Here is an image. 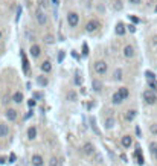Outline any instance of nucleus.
Here are the masks:
<instances>
[{
	"mask_svg": "<svg viewBox=\"0 0 157 166\" xmlns=\"http://www.w3.org/2000/svg\"><path fill=\"white\" fill-rule=\"evenodd\" d=\"M76 98H78V95H76V92H75V90H69V92H67V95H66V99H67L69 102H75V101H76Z\"/></svg>",
	"mask_w": 157,
	"mask_h": 166,
	"instance_id": "cd10ccee",
	"label": "nucleus"
},
{
	"mask_svg": "<svg viewBox=\"0 0 157 166\" xmlns=\"http://www.w3.org/2000/svg\"><path fill=\"white\" fill-rule=\"evenodd\" d=\"M43 41H44V44L50 46V44H53V43H55V37L52 35V34H46V35L43 37Z\"/></svg>",
	"mask_w": 157,
	"mask_h": 166,
	"instance_id": "bb28decb",
	"label": "nucleus"
},
{
	"mask_svg": "<svg viewBox=\"0 0 157 166\" xmlns=\"http://www.w3.org/2000/svg\"><path fill=\"white\" fill-rule=\"evenodd\" d=\"M35 22L38 26H46L49 22V15L46 14V11H41V9H37L35 12Z\"/></svg>",
	"mask_w": 157,
	"mask_h": 166,
	"instance_id": "20e7f679",
	"label": "nucleus"
},
{
	"mask_svg": "<svg viewBox=\"0 0 157 166\" xmlns=\"http://www.w3.org/2000/svg\"><path fill=\"white\" fill-rule=\"evenodd\" d=\"M128 29H130V32H136V26H134V24H130Z\"/></svg>",
	"mask_w": 157,
	"mask_h": 166,
	"instance_id": "e433bc0d",
	"label": "nucleus"
},
{
	"mask_svg": "<svg viewBox=\"0 0 157 166\" xmlns=\"http://www.w3.org/2000/svg\"><path fill=\"white\" fill-rule=\"evenodd\" d=\"M11 101L14 102V104H22L24 101V95L23 92H20V90H15L14 93L11 95Z\"/></svg>",
	"mask_w": 157,
	"mask_h": 166,
	"instance_id": "ddd939ff",
	"label": "nucleus"
},
{
	"mask_svg": "<svg viewBox=\"0 0 157 166\" xmlns=\"http://www.w3.org/2000/svg\"><path fill=\"white\" fill-rule=\"evenodd\" d=\"M93 70H95V73L99 75V76L107 75V72H109V64H107V61H104V59H98V61H95Z\"/></svg>",
	"mask_w": 157,
	"mask_h": 166,
	"instance_id": "f03ea898",
	"label": "nucleus"
},
{
	"mask_svg": "<svg viewBox=\"0 0 157 166\" xmlns=\"http://www.w3.org/2000/svg\"><path fill=\"white\" fill-rule=\"evenodd\" d=\"M118 93H119V96H121L124 101H127L128 98H130V88L128 87H125V85H122V87H119L118 90H116Z\"/></svg>",
	"mask_w": 157,
	"mask_h": 166,
	"instance_id": "a211bd4d",
	"label": "nucleus"
},
{
	"mask_svg": "<svg viewBox=\"0 0 157 166\" xmlns=\"http://www.w3.org/2000/svg\"><path fill=\"white\" fill-rule=\"evenodd\" d=\"M46 165L48 166H60V158H58L57 155H50Z\"/></svg>",
	"mask_w": 157,
	"mask_h": 166,
	"instance_id": "b1692460",
	"label": "nucleus"
},
{
	"mask_svg": "<svg viewBox=\"0 0 157 166\" xmlns=\"http://www.w3.org/2000/svg\"><path fill=\"white\" fill-rule=\"evenodd\" d=\"M40 69H41V72H43L44 75H48V73H50V72H52V69H53V67H52V63H50L49 59H44V61L40 64Z\"/></svg>",
	"mask_w": 157,
	"mask_h": 166,
	"instance_id": "dca6fc26",
	"label": "nucleus"
},
{
	"mask_svg": "<svg viewBox=\"0 0 157 166\" xmlns=\"http://www.w3.org/2000/svg\"><path fill=\"white\" fill-rule=\"evenodd\" d=\"M26 137H28V140H31V142H34L37 137H38V128H37L35 125H31V127L26 130Z\"/></svg>",
	"mask_w": 157,
	"mask_h": 166,
	"instance_id": "9d476101",
	"label": "nucleus"
},
{
	"mask_svg": "<svg viewBox=\"0 0 157 166\" xmlns=\"http://www.w3.org/2000/svg\"><path fill=\"white\" fill-rule=\"evenodd\" d=\"M2 37H3V34H2V31H0V40H2Z\"/></svg>",
	"mask_w": 157,
	"mask_h": 166,
	"instance_id": "79ce46f5",
	"label": "nucleus"
},
{
	"mask_svg": "<svg viewBox=\"0 0 157 166\" xmlns=\"http://www.w3.org/2000/svg\"><path fill=\"white\" fill-rule=\"evenodd\" d=\"M29 53H31V57L34 59H38L41 57V53H43V49H41V46L38 43H32L31 48H29Z\"/></svg>",
	"mask_w": 157,
	"mask_h": 166,
	"instance_id": "6e6552de",
	"label": "nucleus"
},
{
	"mask_svg": "<svg viewBox=\"0 0 157 166\" xmlns=\"http://www.w3.org/2000/svg\"><path fill=\"white\" fill-rule=\"evenodd\" d=\"M96 9H98V11H101V14H104V12H105V8H104V5H98Z\"/></svg>",
	"mask_w": 157,
	"mask_h": 166,
	"instance_id": "473e14b6",
	"label": "nucleus"
},
{
	"mask_svg": "<svg viewBox=\"0 0 157 166\" xmlns=\"http://www.w3.org/2000/svg\"><path fill=\"white\" fill-rule=\"evenodd\" d=\"M89 53V48H87V44H84L83 46V55H87Z\"/></svg>",
	"mask_w": 157,
	"mask_h": 166,
	"instance_id": "f704fd0d",
	"label": "nucleus"
},
{
	"mask_svg": "<svg viewBox=\"0 0 157 166\" xmlns=\"http://www.w3.org/2000/svg\"><path fill=\"white\" fill-rule=\"evenodd\" d=\"M31 165L32 166H44L46 162H44V157L41 154H34L31 157Z\"/></svg>",
	"mask_w": 157,
	"mask_h": 166,
	"instance_id": "9b49d317",
	"label": "nucleus"
},
{
	"mask_svg": "<svg viewBox=\"0 0 157 166\" xmlns=\"http://www.w3.org/2000/svg\"><path fill=\"white\" fill-rule=\"evenodd\" d=\"M29 105H31V107H34V105H35V101H34V99H31V101H29Z\"/></svg>",
	"mask_w": 157,
	"mask_h": 166,
	"instance_id": "58836bf2",
	"label": "nucleus"
},
{
	"mask_svg": "<svg viewBox=\"0 0 157 166\" xmlns=\"http://www.w3.org/2000/svg\"><path fill=\"white\" fill-rule=\"evenodd\" d=\"M149 133H151L153 136H157V123H153V125H149Z\"/></svg>",
	"mask_w": 157,
	"mask_h": 166,
	"instance_id": "c85d7f7f",
	"label": "nucleus"
},
{
	"mask_svg": "<svg viewBox=\"0 0 157 166\" xmlns=\"http://www.w3.org/2000/svg\"><path fill=\"white\" fill-rule=\"evenodd\" d=\"M75 83H76V85H79V84H81V78H79V76H76V79H75Z\"/></svg>",
	"mask_w": 157,
	"mask_h": 166,
	"instance_id": "4c0bfd02",
	"label": "nucleus"
},
{
	"mask_svg": "<svg viewBox=\"0 0 157 166\" xmlns=\"http://www.w3.org/2000/svg\"><path fill=\"white\" fill-rule=\"evenodd\" d=\"M64 59V52L63 50H60V53H58V63H61Z\"/></svg>",
	"mask_w": 157,
	"mask_h": 166,
	"instance_id": "72a5a7b5",
	"label": "nucleus"
},
{
	"mask_svg": "<svg viewBox=\"0 0 157 166\" xmlns=\"http://www.w3.org/2000/svg\"><path fill=\"white\" fill-rule=\"evenodd\" d=\"M111 8H113L114 11H122V9H124V2H122V0H114V2L111 3Z\"/></svg>",
	"mask_w": 157,
	"mask_h": 166,
	"instance_id": "a878e982",
	"label": "nucleus"
},
{
	"mask_svg": "<svg viewBox=\"0 0 157 166\" xmlns=\"http://www.w3.org/2000/svg\"><path fill=\"white\" fill-rule=\"evenodd\" d=\"M92 88H93L95 93H99V92L102 90V83H101L98 78H95V79L92 81Z\"/></svg>",
	"mask_w": 157,
	"mask_h": 166,
	"instance_id": "aec40b11",
	"label": "nucleus"
},
{
	"mask_svg": "<svg viewBox=\"0 0 157 166\" xmlns=\"http://www.w3.org/2000/svg\"><path fill=\"white\" fill-rule=\"evenodd\" d=\"M67 24H69V28H78V24H79V14L76 11H69L67 12Z\"/></svg>",
	"mask_w": 157,
	"mask_h": 166,
	"instance_id": "7ed1b4c3",
	"label": "nucleus"
},
{
	"mask_svg": "<svg viewBox=\"0 0 157 166\" xmlns=\"http://www.w3.org/2000/svg\"><path fill=\"white\" fill-rule=\"evenodd\" d=\"M122 102H124V99L119 96L118 92H114V93L111 95V104H113V105H121Z\"/></svg>",
	"mask_w": 157,
	"mask_h": 166,
	"instance_id": "4be33fe9",
	"label": "nucleus"
},
{
	"mask_svg": "<svg viewBox=\"0 0 157 166\" xmlns=\"http://www.w3.org/2000/svg\"><path fill=\"white\" fill-rule=\"evenodd\" d=\"M128 2H130L131 5H139V3H140L142 0H128Z\"/></svg>",
	"mask_w": 157,
	"mask_h": 166,
	"instance_id": "c9c22d12",
	"label": "nucleus"
},
{
	"mask_svg": "<svg viewBox=\"0 0 157 166\" xmlns=\"http://www.w3.org/2000/svg\"><path fill=\"white\" fill-rule=\"evenodd\" d=\"M156 12H157V6H156Z\"/></svg>",
	"mask_w": 157,
	"mask_h": 166,
	"instance_id": "c03bdc74",
	"label": "nucleus"
},
{
	"mask_svg": "<svg viewBox=\"0 0 157 166\" xmlns=\"http://www.w3.org/2000/svg\"><path fill=\"white\" fill-rule=\"evenodd\" d=\"M5 118H6V120L8 122H11V123H15L17 120H18V111L15 110V108H6L5 110Z\"/></svg>",
	"mask_w": 157,
	"mask_h": 166,
	"instance_id": "423d86ee",
	"label": "nucleus"
},
{
	"mask_svg": "<svg viewBox=\"0 0 157 166\" xmlns=\"http://www.w3.org/2000/svg\"><path fill=\"white\" fill-rule=\"evenodd\" d=\"M142 96H144V101H145V104H148V105H154V104L157 102L156 92H153V90H149V88H146Z\"/></svg>",
	"mask_w": 157,
	"mask_h": 166,
	"instance_id": "39448f33",
	"label": "nucleus"
},
{
	"mask_svg": "<svg viewBox=\"0 0 157 166\" xmlns=\"http://www.w3.org/2000/svg\"><path fill=\"white\" fill-rule=\"evenodd\" d=\"M35 83L38 84V87H48L49 78L44 75V73H41V75H38V76L35 78Z\"/></svg>",
	"mask_w": 157,
	"mask_h": 166,
	"instance_id": "2eb2a0df",
	"label": "nucleus"
},
{
	"mask_svg": "<svg viewBox=\"0 0 157 166\" xmlns=\"http://www.w3.org/2000/svg\"><path fill=\"white\" fill-rule=\"evenodd\" d=\"M52 2H53V3H57V0H52Z\"/></svg>",
	"mask_w": 157,
	"mask_h": 166,
	"instance_id": "37998d69",
	"label": "nucleus"
},
{
	"mask_svg": "<svg viewBox=\"0 0 157 166\" xmlns=\"http://www.w3.org/2000/svg\"><path fill=\"white\" fill-rule=\"evenodd\" d=\"M122 79H124V70L122 69H116V70L113 72V81L119 83Z\"/></svg>",
	"mask_w": 157,
	"mask_h": 166,
	"instance_id": "412c9836",
	"label": "nucleus"
},
{
	"mask_svg": "<svg viewBox=\"0 0 157 166\" xmlns=\"http://www.w3.org/2000/svg\"><path fill=\"white\" fill-rule=\"evenodd\" d=\"M116 35H119V37H122V35H125V32H127V29H125V24L124 23H118L116 24Z\"/></svg>",
	"mask_w": 157,
	"mask_h": 166,
	"instance_id": "5701e85b",
	"label": "nucleus"
},
{
	"mask_svg": "<svg viewBox=\"0 0 157 166\" xmlns=\"http://www.w3.org/2000/svg\"><path fill=\"white\" fill-rule=\"evenodd\" d=\"M11 133V128L6 122H0V139H6Z\"/></svg>",
	"mask_w": 157,
	"mask_h": 166,
	"instance_id": "f8f14e48",
	"label": "nucleus"
},
{
	"mask_svg": "<svg viewBox=\"0 0 157 166\" xmlns=\"http://www.w3.org/2000/svg\"><path fill=\"white\" fill-rule=\"evenodd\" d=\"M136 116H137V111L134 108H130V110H127L124 113V120L125 122H133L134 119H136Z\"/></svg>",
	"mask_w": 157,
	"mask_h": 166,
	"instance_id": "4468645a",
	"label": "nucleus"
},
{
	"mask_svg": "<svg viewBox=\"0 0 157 166\" xmlns=\"http://www.w3.org/2000/svg\"><path fill=\"white\" fill-rule=\"evenodd\" d=\"M23 70L26 73H29V63H28V59H23Z\"/></svg>",
	"mask_w": 157,
	"mask_h": 166,
	"instance_id": "7c9ffc66",
	"label": "nucleus"
},
{
	"mask_svg": "<svg viewBox=\"0 0 157 166\" xmlns=\"http://www.w3.org/2000/svg\"><path fill=\"white\" fill-rule=\"evenodd\" d=\"M145 76L146 79H149V81H156V76H154L153 72H145Z\"/></svg>",
	"mask_w": 157,
	"mask_h": 166,
	"instance_id": "c756f323",
	"label": "nucleus"
},
{
	"mask_svg": "<svg viewBox=\"0 0 157 166\" xmlns=\"http://www.w3.org/2000/svg\"><path fill=\"white\" fill-rule=\"evenodd\" d=\"M2 163H6V158H5V157H0V165H2Z\"/></svg>",
	"mask_w": 157,
	"mask_h": 166,
	"instance_id": "ea45409f",
	"label": "nucleus"
},
{
	"mask_svg": "<svg viewBox=\"0 0 157 166\" xmlns=\"http://www.w3.org/2000/svg\"><path fill=\"white\" fill-rule=\"evenodd\" d=\"M37 5H38V9L44 11V9H48L49 8L50 2H49V0H37Z\"/></svg>",
	"mask_w": 157,
	"mask_h": 166,
	"instance_id": "393cba45",
	"label": "nucleus"
},
{
	"mask_svg": "<svg viewBox=\"0 0 157 166\" xmlns=\"http://www.w3.org/2000/svg\"><path fill=\"white\" fill-rule=\"evenodd\" d=\"M83 154L87 155V157H92V155L96 154V146H95V143L85 142L84 145H83Z\"/></svg>",
	"mask_w": 157,
	"mask_h": 166,
	"instance_id": "0eeeda50",
	"label": "nucleus"
},
{
	"mask_svg": "<svg viewBox=\"0 0 157 166\" xmlns=\"http://www.w3.org/2000/svg\"><path fill=\"white\" fill-rule=\"evenodd\" d=\"M122 55H124V58L127 59H131L136 57V49H134L133 44H125L124 49H122Z\"/></svg>",
	"mask_w": 157,
	"mask_h": 166,
	"instance_id": "1a4fd4ad",
	"label": "nucleus"
},
{
	"mask_svg": "<svg viewBox=\"0 0 157 166\" xmlns=\"http://www.w3.org/2000/svg\"><path fill=\"white\" fill-rule=\"evenodd\" d=\"M121 145L124 146V148H125V149L131 148V145H133V137H131V136H128V134L122 136V139H121Z\"/></svg>",
	"mask_w": 157,
	"mask_h": 166,
	"instance_id": "f3484780",
	"label": "nucleus"
},
{
	"mask_svg": "<svg viewBox=\"0 0 157 166\" xmlns=\"http://www.w3.org/2000/svg\"><path fill=\"white\" fill-rule=\"evenodd\" d=\"M101 22L98 20V18H90L87 23H85L84 26V31H85V34H89V35H93V34H96L98 31L101 29Z\"/></svg>",
	"mask_w": 157,
	"mask_h": 166,
	"instance_id": "f257e3e1",
	"label": "nucleus"
},
{
	"mask_svg": "<svg viewBox=\"0 0 157 166\" xmlns=\"http://www.w3.org/2000/svg\"><path fill=\"white\" fill-rule=\"evenodd\" d=\"M148 85H149V90H153V92H154V90H156V87H157V83H156V81H149Z\"/></svg>",
	"mask_w": 157,
	"mask_h": 166,
	"instance_id": "2f4dec72",
	"label": "nucleus"
},
{
	"mask_svg": "<svg viewBox=\"0 0 157 166\" xmlns=\"http://www.w3.org/2000/svg\"><path fill=\"white\" fill-rule=\"evenodd\" d=\"M153 155H154V158H156V160H157V148H156V151L153 153Z\"/></svg>",
	"mask_w": 157,
	"mask_h": 166,
	"instance_id": "a19ab883",
	"label": "nucleus"
},
{
	"mask_svg": "<svg viewBox=\"0 0 157 166\" xmlns=\"http://www.w3.org/2000/svg\"><path fill=\"white\" fill-rule=\"evenodd\" d=\"M114 125H116V120H114V118H105V120H104V128L105 130H113L114 128Z\"/></svg>",
	"mask_w": 157,
	"mask_h": 166,
	"instance_id": "6ab92c4d",
	"label": "nucleus"
}]
</instances>
